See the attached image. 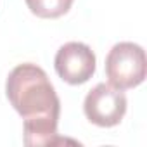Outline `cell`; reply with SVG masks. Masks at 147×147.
<instances>
[{
	"label": "cell",
	"instance_id": "6da1fadb",
	"mask_svg": "<svg viewBox=\"0 0 147 147\" xmlns=\"http://www.w3.org/2000/svg\"><path fill=\"white\" fill-rule=\"evenodd\" d=\"M5 95L24 119V144L28 147L57 145L66 142L57 133L61 100L47 73L31 62L16 66L7 76Z\"/></svg>",
	"mask_w": 147,
	"mask_h": 147
},
{
	"label": "cell",
	"instance_id": "7a4b0ae2",
	"mask_svg": "<svg viewBox=\"0 0 147 147\" xmlns=\"http://www.w3.org/2000/svg\"><path fill=\"white\" fill-rule=\"evenodd\" d=\"M145 50L133 42L116 43L106 57V76L118 90H130L145 80Z\"/></svg>",
	"mask_w": 147,
	"mask_h": 147
},
{
	"label": "cell",
	"instance_id": "3957f363",
	"mask_svg": "<svg viewBox=\"0 0 147 147\" xmlns=\"http://www.w3.org/2000/svg\"><path fill=\"white\" fill-rule=\"evenodd\" d=\"M126 97L123 90L109 83H97L83 100L87 119L100 128H111L121 123L126 114Z\"/></svg>",
	"mask_w": 147,
	"mask_h": 147
},
{
	"label": "cell",
	"instance_id": "277c9868",
	"mask_svg": "<svg viewBox=\"0 0 147 147\" xmlns=\"http://www.w3.org/2000/svg\"><path fill=\"white\" fill-rule=\"evenodd\" d=\"M95 54L94 50L82 42L64 43L54 59V67L57 76L69 85H83L95 73Z\"/></svg>",
	"mask_w": 147,
	"mask_h": 147
},
{
	"label": "cell",
	"instance_id": "5b68a950",
	"mask_svg": "<svg viewBox=\"0 0 147 147\" xmlns=\"http://www.w3.org/2000/svg\"><path fill=\"white\" fill-rule=\"evenodd\" d=\"M75 0H26V5L36 18L57 19L69 12Z\"/></svg>",
	"mask_w": 147,
	"mask_h": 147
}]
</instances>
